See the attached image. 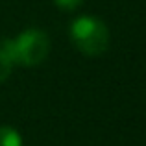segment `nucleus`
I'll return each mask as SVG.
<instances>
[{
    "mask_svg": "<svg viewBox=\"0 0 146 146\" xmlns=\"http://www.w3.org/2000/svg\"><path fill=\"white\" fill-rule=\"evenodd\" d=\"M13 65L35 67L46 59L50 52V37L46 32L37 28H28L13 39H6L0 44Z\"/></svg>",
    "mask_w": 146,
    "mask_h": 146,
    "instance_id": "nucleus-1",
    "label": "nucleus"
},
{
    "mask_svg": "<svg viewBox=\"0 0 146 146\" xmlns=\"http://www.w3.org/2000/svg\"><path fill=\"white\" fill-rule=\"evenodd\" d=\"M68 35L74 46L89 57H98L109 48V30L93 15H80L70 22Z\"/></svg>",
    "mask_w": 146,
    "mask_h": 146,
    "instance_id": "nucleus-2",
    "label": "nucleus"
},
{
    "mask_svg": "<svg viewBox=\"0 0 146 146\" xmlns=\"http://www.w3.org/2000/svg\"><path fill=\"white\" fill-rule=\"evenodd\" d=\"M0 146H22V135L13 126H0Z\"/></svg>",
    "mask_w": 146,
    "mask_h": 146,
    "instance_id": "nucleus-3",
    "label": "nucleus"
},
{
    "mask_svg": "<svg viewBox=\"0 0 146 146\" xmlns=\"http://www.w3.org/2000/svg\"><path fill=\"white\" fill-rule=\"evenodd\" d=\"M13 61L9 59V56L6 54V50L0 46V83H4L13 72Z\"/></svg>",
    "mask_w": 146,
    "mask_h": 146,
    "instance_id": "nucleus-4",
    "label": "nucleus"
},
{
    "mask_svg": "<svg viewBox=\"0 0 146 146\" xmlns=\"http://www.w3.org/2000/svg\"><path fill=\"white\" fill-rule=\"evenodd\" d=\"M54 4L63 11H74L83 4V0H54Z\"/></svg>",
    "mask_w": 146,
    "mask_h": 146,
    "instance_id": "nucleus-5",
    "label": "nucleus"
}]
</instances>
